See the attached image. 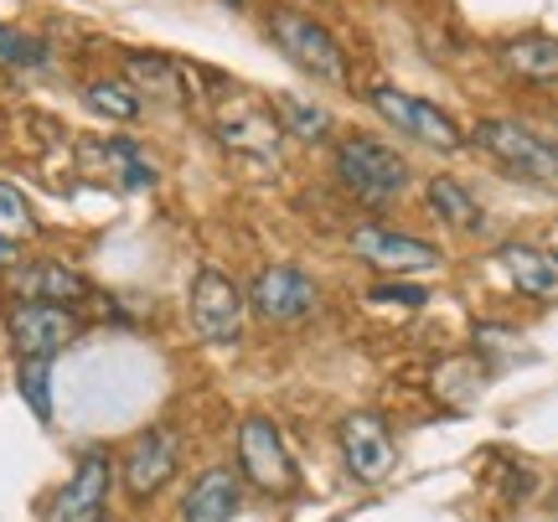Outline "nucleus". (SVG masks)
Wrapping results in <instances>:
<instances>
[{
    "label": "nucleus",
    "instance_id": "f257e3e1",
    "mask_svg": "<svg viewBox=\"0 0 558 522\" xmlns=\"http://www.w3.org/2000/svg\"><path fill=\"white\" fill-rule=\"evenodd\" d=\"M337 177L347 181V192L362 197L367 207H393L409 186V166L388 141L378 135H347L337 145Z\"/></svg>",
    "mask_w": 558,
    "mask_h": 522
},
{
    "label": "nucleus",
    "instance_id": "f03ea898",
    "mask_svg": "<svg viewBox=\"0 0 558 522\" xmlns=\"http://www.w3.org/2000/svg\"><path fill=\"white\" fill-rule=\"evenodd\" d=\"M233 104H222L213 114V135H218L222 150H233L243 161H259V166H275L279 161V145H284V124H279L275 104L254 99L243 88H228Z\"/></svg>",
    "mask_w": 558,
    "mask_h": 522
},
{
    "label": "nucleus",
    "instance_id": "7ed1b4c3",
    "mask_svg": "<svg viewBox=\"0 0 558 522\" xmlns=\"http://www.w3.org/2000/svg\"><path fill=\"white\" fill-rule=\"evenodd\" d=\"M269 37H275V47L295 62L300 73H311L320 83H337V88L352 78V62H347V52H341L337 37L320 21L300 16V11H275L269 16Z\"/></svg>",
    "mask_w": 558,
    "mask_h": 522
},
{
    "label": "nucleus",
    "instance_id": "20e7f679",
    "mask_svg": "<svg viewBox=\"0 0 558 522\" xmlns=\"http://www.w3.org/2000/svg\"><path fill=\"white\" fill-rule=\"evenodd\" d=\"M243 290L222 269H197L192 275V295H186V321H192V337L207 347H233L243 337Z\"/></svg>",
    "mask_w": 558,
    "mask_h": 522
},
{
    "label": "nucleus",
    "instance_id": "39448f33",
    "mask_svg": "<svg viewBox=\"0 0 558 522\" xmlns=\"http://www.w3.org/2000/svg\"><path fill=\"white\" fill-rule=\"evenodd\" d=\"M239 476L243 482H254L259 491H269V497L295 491V482H300L295 456H290L284 435L275 429V420L248 414V420L239 424Z\"/></svg>",
    "mask_w": 558,
    "mask_h": 522
},
{
    "label": "nucleus",
    "instance_id": "423d86ee",
    "mask_svg": "<svg viewBox=\"0 0 558 522\" xmlns=\"http://www.w3.org/2000/svg\"><path fill=\"white\" fill-rule=\"evenodd\" d=\"M5 337H11L21 362L26 357L52 362L62 347H73L83 337V321H78V311H68V305L21 301V305H11V316H5Z\"/></svg>",
    "mask_w": 558,
    "mask_h": 522
},
{
    "label": "nucleus",
    "instance_id": "0eeeda50",
    "mask_svg": "<svg viewBox=\"0 0 558 522\" xmlns=\"http://www.w3.org/2000/svg\"><path fill=\"white\" fill-rule=\"evenodd\" d=\"M248 305H254V316L269 326H300L316 316L320 290L295 264H269V269H259V280L248 284Z\"/></svg>",
    "mask_w": 558,
    "mask_h": 522
},
{
    "label": "nucleus",
    "instance_id": "6e6552de",
    "mask_svg": "<svg viewBox=\"0 0 558 522\" xmlns=\"http://www.w3.org/2000/svg\"><path fill=\"white\" fill-rule=\"evenodd\" d=\"M476 145L492 150L507 171H518V177H527V181H543V186H558V145L538 141V135L522 130L518 120H481Z\"/></svg>",
    "mask_w": 558,
    "mask_h": 522
},
{
    "label": "nucleus",
    "instance_id": "1a4fd4ad",
    "mask_svg": "<svg viewBox=\"0 0 558 522\" xmlns=\"http://www.w3.org/2000/svg\"><path fill=\"white\" fill-rule=\"evenodd\" d=\"M373 109H378L393 130H403L409 141L429 145V150H460V141H465L460 124L450 120L439 104L414 99V94H403V88H393V83H378V88H373Z\"/></svg>",
    "mask_w": 558,
    "mask_h": 522
},
{
    "label": "nucleus",
    "instance_id": "9d476101",
    "mask_svg": "<svg viewBox=\"0 0 558 522\" xmlns=\"http://www.w3.org/2000/svg\"><path fill=\"white\" fill-rule=\"evenodd\" d=\"M337 445H341V461L357 482H383L393 471V429L383 414L373 409H352L347 420L337 424Z\"/></svg>",
    "mask_w": 558,
    "mask_h": 522
},
{
    "label": "nucleus",
    "instance_id": "9b49d317",
    "mask_svg": "<svg viewBox=\"0 0 558 522\" xmlns=\"http://www.w3.org/2000/svg\"><path fill=\"white\" fill-rule=\"evenodd\" d=\"M109 486H114V465L104 450H83L73 476L62 482V491L47 507V522H104L109 507Z\"/></svg>",
    "mask_w": 558,
    "mask_h": 522
},
{
    "label": "nucleus",
    "instance_id": "f8f14e48",
    "mask_svg": "<svg viewBox=\"0 0 558 522\" xmlns=\"http://www.w3.org/2000/svg\"><path fill=\"white\" fill-rule=\"evenodd\" d=\"M181 465V440L166 429V424H156V429H145V435H135V445L124 450V491L130 497H156V491H166V482L177 476Z\"/></svg>",
    "mask_w": 558,
    "mask_h": 522
},
{
    "label": "nucleus",
    "instance_id": "ddd939ff",
    "mask_svg": "<svg viewBox=\"0 0 558 522\" xmlns=\"http://www.w3.org/2000/svg\"><path fill=\"white\" fill-rule=\"evenodd\" d=\"M352 254H362L367 264H378L388 275H409V269H435L439 248L435 243L399 233V228H378V222H362L352 228Z\"/></svg>",
    "mask_w": 558,
    "mask_h": 522
},
{
    "label": "nucleus",
    "instance_id": "4468645a",
    "mask_svg": "<svg viewBox=\"0 0 558 522\" xmlns=\"http://www.w3.org/2000/svg\"><path fill=\"white\" fill-rule=\"evenodd\" d=\"M239 507H243V476L233 465H213L181 497V522H233Z\"/></svg>",
    "mask_w": 558,
    "mask_h": 522
},
{
    "label": "nucleus",
    "instance_id": "2eb2a0df",
    "mask_svg": "<svg viewBox=\"0 0 558 522\" xmlns=\"http://www.w3.org/2000/svg\"><path fill=\"white\" fill-rule=\"evenodd\" d=\"M16 290L21 301H41V305H83L94 295V284L83 280L78 269H68L58 259H32V264H16Z\"/></svg>",
    "mask_w": 558,
    "mask_h": 522
},
{
    "label": "nucleus",
    "instance_id": "dca6fc26",
    "mask_svg": "<svg viewBox=\"0 0 558 522\" xmlns=\"http://www.w3.org/2000/svg\"><path fill=\"white\" fill-rule=\"evenodd\" d=\"M501 269L512 275L522 295L558 301V254H543L533 243H501Z\"/></svg>",
    "mask_w": 558,
    "mask_h": 522
},
{
    "label": "nucleus",
    "instance_id": "f3484780",
    "mask_svg": "<svg viewBox=\"0 0 558 522\" xmlns=\"http://www.w3.org/2000/svg\"><path fill=\"white\" fill-rule=\"evenodd\" d=\"M501 68L522 83H558V37H512L501 41Z\"/></svg>",
    "mask_w": 558,
    "mask_h": 522
},
{
    "label": "nucleus",
    "instance_id": "a211bd4d",
    "mask_svg": "<svg viewBox=\"0 0 558 522\" xmlns=\"http://www.w3.org/2000/svg\"><path fill=\"white\" fill-rule=\"evenodd\" d=\"M429 207H435V218H445L450 228H460V233H476L481 222H486L481 202L471 197L456 177H435V181H429Z\"/></svg>",
    "mask_w": 558,
    "mask_h": 522
},
{
    "label": "nucleus",
    "instance_id": "6ab92c4d",
    "mask_svg": "<svg viewBox=\"0 0 558 522\" xmlns=\"http://www.w3.org/2000/svg\"><path fill=\"white\" fill-rule=\"evenodd\" d=\"M130 73L140 78V88H150V94L166 99V104H186V94H192V78H181V68L177 62H166V58H145V52H135V58H130Z\"/></svg>",
    "mask_w": 558,
    "mask_h": 522
},
{
    "label": "nucleus",
    "instance_id": "aec40b11",
    "mask_svg": "<svg viewBox=\"0 0 558 522\" xmlns=\"http://www.w3.org/2000/svg\"><path fill=\"white\" fill-rule=\"evenodd\" d=\"M269 104H275L279 124H284L290 135H300V141H326V135H331V114H326L320 104L300 99V94H275Z\"/></svg>",
    "mask_w": 558,
    "mask_h": 522
},
{
    "label": "nucleus",
    "instance_id": "412c9836",
    "mask_svg": "<svg viewBox=\"0 0 558 522\" xmlns=\"http://www.w3.org/2000/svg\"><path fill=\"white\" fill-rule=\"evenodd\" d=\"M83 104L104 120H140V94L130 83H83Z\"/></svg>",
    "mask_w": 558,
    "mask_h": 522
},
{
    "label": "nucleus",
    "instance_id": "4be33fe9",
    "mask_svg": "<svg viewBox=\"0 0 558 522\" xmlns=\"http://www.w3.org/2000/svg\"><path fill=\"white\" fill-rule=\"evenodd\" d=\"M16 388H21V399H26V409H32L41 424H52V362L26 357L16 367Z\"/></svg>",
    "mask_w": 558,
    "mask_h": 522
},
{
    "label": "nucleus",
    "instance_id": "5701e85b",
    "mask_svg": "<svg viewBox=\"0 0 558 522\" xmlns=\"http://www.w3.org/2000/svg\"><path fill=\"white\" fill-rule=\"evenodd\" d=\"M26 233H37V218H32V207L21 197L11 181H0V239H26Z\"/></svg>",
    "mask_w": 558,
    "mask_h": 522
},
{
    "label": "nucleus",
    "instance_id": "b1692460",
    "mask_svg": "<svg viewBox=\"0 0 558 522\" xmlns=\"http://www.w3.org/2000/svg\"><path fill=\"white\" fill-rule=\"evenodd\" d=\"M41 58H47V47L37 37H26V32L0 21V68H37Z\"/></svg>",
    "mask_w": 558,
    "mask_h": 522
},
{
    "label": "nucleus",
    "instance_id": "393cba45",
    "mask_svg": "<svg viewBox=\"0 0 558 522\" xmlns=\"http://www.w3.org/2000/svg\"><path fill=\"white\" fill-rule=\"evenodd\" d=\"M373 301H399V305H424V301H429V290H418V284H378V290H373Z\"/></svg>",
    "mask_w": 558,
    "mask_h": 522
},
{
    "label": "nucleus",
    "instance_id": "a878e982",
    "mask_svg": "<svg viewBox=\"0 0 558 522\" xmlns=\"http://www.w3.org/2000/svg\"><path fill=\"white\" fill-rule=\"evenodd\" d=\"M21 264V248L11 239H0V269H16Z\"/></svg>",
    "mask_w": 558,
    "mask_h": 522
},
{
    "label": "nucleus",
    "instance_id": "bb28decb",
    "mask_svg": "<svg viewBox=\"0 0 558 522\" xmlns=\"http://www.w3.org/2000/svg\"><path fill=\"white\" fill-rule=\"evenodd\" d=\"M222 5H233V11H243V5H248V0H222Z\"/></svg>",
    "mask_w": 558,
    "mask_h": 522
}]
</instances>
